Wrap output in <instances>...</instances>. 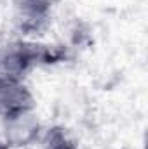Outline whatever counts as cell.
<instances>
[{"label":"cell","instance_id":"6da1fadb","mask_svg":"<svg viewBox=\"0 0 148 149\" xmlns=\"http://www.w3.org/2000/svg\"><path fill=\"white\" fill-rule=\"evenodd\" d=\"M51 59H58L51 47L28 42H11L0 49V74L25 78L32 68L40 63H51Z\"/></svg>","mask_w":148,"mask_h":149},{"label":"cell","instance_id":"7a4b0ae2","mask_svg":"<svg viewBox=\"0 0 148 149\" xmlns=\"http://www.w3.org/2000/svg\"><path fill=\"white\" fill-rule=\"evenodd\" d=\"M44 127L35 111L19 113L2 120V135L9 149H25L40 142Z\"/></svg>","mask_w":148,"mask_h":149},{"label":"cell","instance_id":"3957f363","mask_svg":"<svg viewBox=\"0 0 148 149\" xmlns=\"http://www.w3.org/2000/svg\"><path fill=\"white\" fill-rule=\"evenodd\" d=\"M37 99L23 78L0 74V120L26 111H35Z\"/></svg>","mask_w":148,"mask_h":149},{"label":"cell","instance_id":"277c9868","mask_svg":"<svg viewBox=\"0 0 148 149\" xmlns=\"http://www.w3.org/2000/svg\"><path fill=\"white\" fill-rule=\"evenodd\" d=\"M14 21L25 35L44 31L51 21L52 0H11Z\"/></svg>","mask_w":148,"mask_h":149},{"label":"cell","instance_id":"5b68a950","mask_svg":"<svg viewBox=\"0 0 148 149\" xmlns=\"http://www.w3.org/2000/svg\"><path fill=\"white\" fill-rule=\"evenodd\" d=\"M40 148L42 149H78V144L65 127L54 125V127L44 128L42 137H40Z\"/></svg>","mask_w":148,"mask_h":149}]
</instances>
